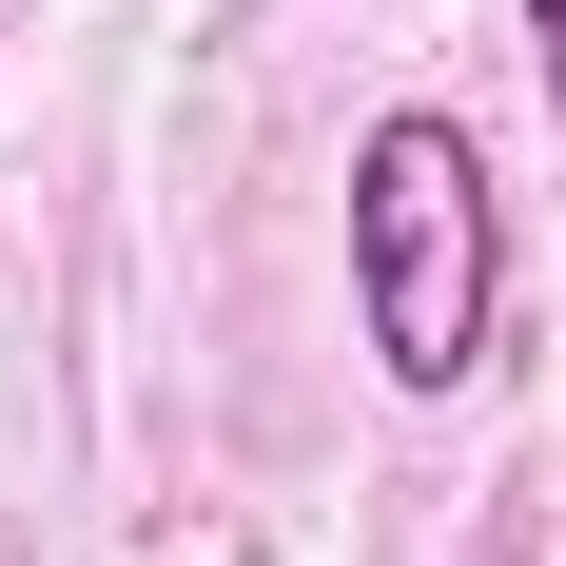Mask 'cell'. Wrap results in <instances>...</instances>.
<instances>
[{"mask_svg": "<svg viewBox=\"0 0 566 566\" xmlns=\"http://www.w3.org/2000/svg\"><path fill=\"white\" fill-rule=\"evenodd\" d=\"M352 333L410 410H450L509 333V196L469 157V117H430V98H391L352 137Z\"/></svg>", "mask_w": 566, "mask_h": 566, "instance_id": "1", "label": "cell"}, {"mask_svg": "<svg viewBox=\"0 0 566 566\" xmlns=\"http://www.w3.org/2000/svg\"><path fill=\"white\" fill-rule=\"evenodd\" d=\"M527 59H547V117H566V0H527Z\"/></svg>", "mask_w": 566, "mask_h": 566, "instance_id": "2", "label": "cell"}]
</instances>
